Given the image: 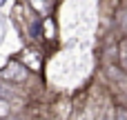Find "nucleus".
Here are the masks:
<instances>
[{"label": "nucleus", "mask_w": 127, "mask_h": 120, "mask_svg": "<svg viewBox=\"0 0 127 120\" xmlns=\"http://www.w3.org/2000/svg\"><path fill=\"white\" fill-rule=\"evenodd\" d=\"M0 78L2 80H7V82H11V85H20V87H25L29 94H31V80L36 78V73H31L18 58L16 60H9L7 65H4V69L0 71ZM33 96V94H31Z\"/></svg>", "instance_id": "f257e3e1"}, {"label": "nucleus", "mask_w": 127, "mask_h": 120, "mask_svg": "<svg viewBox=\"0 0 127 120\" xmlns=\"http://www.w3.org/2000/svg\"><path fill=\"white\" fill-rule=\"evenodd\" d=\"M18 60L36 76L42 73V65H45V51L42 45H25L22 51L18 53Z\"/></svg>", "instance_id": "f03ea898"}, {"label": "nucleus", "mask_w": 127, "mask_h": 120, "mask_svg": "<svg viewBox=\"0 0 127 120\" xmlns=\"http://www.w3.org/2000/svg\"><path fill=\"white\" fill-rule=\"evenodd\" d=\"M38 36H40V42L42 45H47V47L56 45V40H58V24H56L54 16L40 18V33Z\"/></svg>", "instance_id": "7ed1b4c3"}, {"label": "nucleus", "mask_w": 127, "mask_h": 120, "mask_svg": "<svg viewBox=\"0 0 127 120\" xmlns=\"http://www.w3.org/2000/svg\"><path fill=\"white\" fill-rule=\"evenodd\" d=\"M27 7L38 16V18H47V16H54V9H56V0H25Z\"/></svg>", "instance_id": "20e7f679"}, {"label": "nucleus", "mask_w": 127, "mask_h": 120, "mask_svg": "<svg viewBox=\"0 0 127 120\" xmlns=\"http://www.w3.org/2000/svg\"><path fill=\"white\" fill-rule=\"evenodd\" d=\"M114 27L123 38L127 36V7L125 4H118L116 11H114Z\"/></svg>", "instance_id": "39448f33"}, {"label": "nucleus", "mask_w": 127, "mask_h": 120, "mask_svg": "<svg viewBox=\"0 0 127 120\" xmlns=\"http://www.w3.org/2000/svg\"><path fill=\"white\" fill-rule=\"evenodd\" d=\"M16 114V107L9 102V100H4V98H0V120H7L11 118Z\"/></svg>", "instance_id": "423d86ee"}]
</instances>
